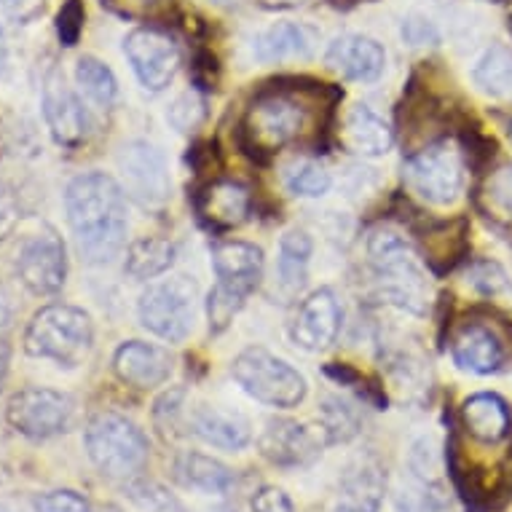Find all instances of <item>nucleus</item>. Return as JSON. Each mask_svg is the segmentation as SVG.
Returning <instances> with one entry per match:
<instances>
[{
    "label": "nucleus",
    "mask_w": 512,
    "mask_h": 512,
    "mask_svg": "<svg viewBox=\"0 0 512 512\" xmlns=\"http://www.w3.org/2000/svg\"><path fill=\"white\" fill-rule=\"evenodd\" d=\"M387 491V475L376 459H357L344 472L333 512H378Z\"/></svg>",
    "instance_id": "nucleus-19"
},
{
    "label": "nucleus",
    "mask_w": 512,
    "mask_h": 512,
    "mask_svg": "<svg viewBox=\"0 0 512 512\" xmlns=\"http://www.w3.org/2000/svg\"><path fill=\"white\" fill-rule=\"evenodd\" d=\"M319 419H322L319 429L325 435V443H349L360 432V416L341 397H325L319 408Z\"/></svg>",
    "instance_id": "nucleus-31"
},
{
    "label": "nucleus",
    "mask_w": 512,
    "mask_h": 512,
    "mask_svg": "<svg viewBox=\"0 0 512 512\" xmlns=\"http://www.w3.org/2000/svg\"><path fill=\"white\" fill-rule=\"evenodd\" d=\"M6 62H9V49H6V35H3V30H0V78H3Z\"/></svg>",
    "instance_id": "nucleus-43"
},
{
    "label": "nucleus",
    "mask_w": 512,
    "mask_h": 512,
    "mask_svg": "<svg viewBox=\"0 0 512 512\" xmlns=\"http://www.w3.org/2000/svg\"><path fill=\"white\" fill-rule=\"evenodd\" d=\"M472 285L478 287L486 298H512V285L499 263L483 261L470 269Z\"/></svg>",
    "instance_id": "nucleus-35"
},
{
    "label": "nucleus",
    "mask_w": 512,
    "mask_h": 512,
    "mask_svg": "<svg viewBox=\"0 0 512 512\" xmlns=\"http://www.w3.org/2000/svg\"><path fill=\"white\" fill-rule=\"evenodd\" d=\"M6 370H9V354L0 346V387H3V381H6Z\"/></svg>",
    "instance_id": "nucleus-44"
},
{
    "label": "nucleus",
    "mask_w": 512,
    "mask_h": 512,
    "mask_svg": "<svg viewBox=\"0 0 512 512\" xmlns=\"http://www.w3.org/2000/svg\"><path fill=\"white\" fill-rule=\"evenodd\" d=\"M70 231L86 263L102 266L124 250L129 218L124 188L105 172H86L65 191Z\"/></svg>",
    "instance_id": "nucleus-1"
},
{
    "label": "nucleus",
    "mask_w": 512,
    "mask_h": 512,
    "mask_svg": "<svg viewBox=\"0 0 512 512\" xmlns=\"http://www.w3.org/2000/svg\"><path fill=\"white\" fill-rule=\"evenodd\" d=\"M19 3H25V0H0V9H14Z\"/></svg>",
    "instance_id": "nucleus-45"
},
{
    "label": "nucleus",
    "mask_w": 512,
    "mask_h": 512,
    "mask_svg": "<svg viewBox=\"0 0 512 512\" xmlns=\"http://www.w3.org/2000/svg\"><path fill=\"white\" fill-rule=\"evenodd\" d=\"M43 116L54 140L65 148H76L89 135V116L84 105L65 84V76L59 70H51L43 84Z\"/></svg>",
    "instance_id": "nucleus-14"
},
{
    "label": "nucleus",
    "mask_w": 512,
    "mask_h": 512,
    "mask_svg": "<svg viewBox=\"0 0 512 512\" xmlns=\"http://www.w3.org/2000/svg\"><path fill=\"white\" fill-rule=\"evenodd\" d=\"M368 261L378 279L381 295L400 309L424 314L429 285L421 269L419 255L403 236L378 228L368 236Z\"/></svg>",
    "instance_id": "nucleus-2"
},
{
    "label": "nucleus",
    "mask_w": 512,
    "mask_h": 512,
    "mask_svg": "<svg viewBox=\"0 0 512 512\" xmlns=\"http://www.w3.org/2000/svg\"><path fill=\"white\" fill-rule=\"evenodd\" d=\"M118 169L124 177V194L143 210H159L167 204L172 180L164 153L156 145L145 140L126 143L118 156Z\"/></svg>",
    "instance_id": "nucleus-10"
},
{
    "label": "nucleus",
    "mask_w": 512,
    "mask_h": 512,
    "mask_svg": "<svg viewBox=\"0 0 512 512\" xmlns=\"http://www.w3.org/2000/svg\"><path fill=\"white\" fill-rule=\"evenodd\" d=\"M403 177L413 194L429 204H451L464 188V161L454 145L437 143L405 159Z\"/></svg>",
    "instance_id": "nucleus-9"
},
{
    "label": "nucleus",
    "mask_w": 512,
    "mask_h": 512,
    "mask_svg": "<svg viewBox=\"0 0 512 512\" xmlns=\"http://www.w3.org/2000/svg\"><path fill=\"white\" fill-rule=\"evenodd\" d=\"M212 269L218 282L207 298V317L212 333H223L261 282L263 252L247 242H220L212 250Z\"/></svg>",
    "instance_id": "nucleus-3"
},
{
    "label": "nucleus",
    "mask_w": 512,
    "mask_h": 512,
    "mask_svg": "<svg viewBox=\"0 0 512 512\" xmlns=\"http://www.w3.org/2000/svg\"><path fill=\"white\" fill-rule=\"evenodd\" d=\"M250 512H295V510H293V502H290V496H287L282 488L266 486L252 496Z\"/></svg>",
    "instance_id": "nucleus-40"
},
{
    "label": "nucleus",
    "mask_w": 512,
    "mask_h": 512,
    "mask_svg": "<svg viewBox=\"0 0 512 512\" xmlns=\"http://www.w3.org/2000/svg\"><path fill=\"white\" fill-rule=\"evenodd\" d=\"M306 108L290 92L271 89L255 97L242 124L247 148L255 153H274L301 135Z\"/></svg>",
    "instance_id": "nucleus-7"
},
{
    "label": "nucleus",
    "mask_w": 512,
    "mask_h": 512,
    "mask_svg": "<svg viewBox=\"0 0 512 512\" xmlns=\"http://www.w3.org/2000/svg\"><path fill=\"white\" fill-rule=\"evenodd\" d=\"M475 84L491 97H512V51L504 46L491 49L478 59L475 65Z\"/></svg>",
    "instance_id": "nucleus-29"
},
{
    "label": "nucleus",
    "mask_w": 512,
    "mask_h": 512,
    "mask_svg": "<svg viewBox=\"0 0 512 512\" xmlns=\"http://www.w3.org/2000/svg\"><path fill=\"white\" fill-rule=\"evenodd\" d=\"M6 419L19 435L46 440L59 432H68L73 421V400L54 389H22L9 400Z\"/></svg>",
    "instance_id": "nucleus-11"
},
{
    "label": "nucleus",
    "mask_w": 512,
    "mask_h": 512,
    "mask_svg": "<svg viewBox=\"0 0 512 512\" xmlns=\"http://www.w3.org/2000/svg\"><path fill=\"white\" fill-rule=\"evenodd\" d=\"M124 51L129 65L135 70L137 81L148 92H161L172 84L180 68V49L167 33L156 27H137L126 35Z\"/></svg>",
    "instance_id": "nucleus-12"
},
{
    "label": "nucleus",
    "mask_w": 512,
    "mask_h": 512,
    "mask_svg": "<svg viewBox=\"0 0 512 512\" xmlns=\"http://www.w3.org/2000/svg\"><path fill=\"white\" fill-rule=\"evenodd\" d=\"M330 70H336L349 81H360V84H370L384 73L387 65V54L378 46L373 38L365 35H341L330 43L328 54H325Z\"/></svg>",
    "instance_id": "nucleus-17"
},
{
    "label": "nucleus",
    "mask_w": 512,
    "mask_h": 512,
    "mask_svg": "<svg viewBox=\"0 0 512 512\" xmlns=\"http://www.w3.org/2000/svg\"><path fill=\"white\" fill-rule=\"evenodd\" d=\"M397 512H456L443 488L416 475V483L400 491Z\"/></svg>",
    "instance_id": "nucleus-32"
},
{
    "label": "nucleus",
    "mask_w": 512,
    "mask_h": 512,
    "mask_svg": "<svg viewBox=\"0 0 512 512\" xmlns=\"http://www.w3.org/2000/svg\"><path fill=\"white\" fill-rule=\"evenodd\" d=\"M175 478L180 480L183 486L204 491V494H226L236 480L234 472L228 470L226 464L218 462V459H212V456L196 454V451H188V454L177 456Z\"/></svg>",
    "instance_id": "nucleus-26"
},
{
    "label": "nucleus",
    "mask_w": 512,
    "mask_h": 512,
    "mask_svg": "<svg viewBox=\"0 0 512 512\" xmlns=\"http://www.w3.org/2000/svg\"><path fill=\"white\" fill-rule=\"evenodd\" d=\"M483 207H486L488 218L499 220L512 226V167H499L494 175L488 177L483 185Z\"/></svg>",
    "instance_id": "nucleus-33"
},
{
    "label": "nucleus",
    "mask_w": 512,
    "mask_h": 512,
    "mask_svg": "<svg viewBox=\"0 0 512 512\" xmlns=\"http://www.w3.org/2000/svg\"><path fill=\"white\" fill-rule=\"evenodd\" d=\"M403 38L408 46H435L440 41L435 25L429 19L421 17H408L403 22Z\"/></svg>",
    "instance_id": "nucleus-41"
},
{
    "label": "nucleus",
    "mask_w": 512,
    "mask_h": 512,
    "mask_svg": "<svg viewBox=\"0 0 512 512\" xmlns=\"http://www.w3.org/2000/svg\"><path fill=\"white\" fill-rule=\"evenodd\" d=\"M191 432L207 445H215L223 451H242L252 437L250 424L244 416L210 408V405L196 408L194 416H191Z\"/></svg>",
    "instance_id": "nucleus-24"
},
{
    "label": "nucleus",
    "mask_w": 512,
    "mask_h": 512,
    "mask_svg": "<svg viewBox=\"0 0 512 512\" xmlns=\"http://www.w3.org/2000/svg\"><path fill=\"white\" fill-rule=\"evenodd\" d=\"M116 376L135 389H156L172 373V357L167 349L143 341H129L116 349L113 357Z\"/></svg>",
    "instance_id": "nucleus-18"
},
{
    "label": "nucleus",
    "mask_w": 512,
    "mask_h": 512,
    "mask_svg": "<svg viewBox=\"0 0 512 512\" xmlns=\"http://www.w3.org/2000/svg\"><path fill=\"white\" fill-rule=\"evenodd\" d=\"M175 255L177 247L169 239H159V236L137 239L126 252V274L135 279L161 277L175 263Z\"/></svg>",
    "instance_id": "nucleus-27"
},
{
    "label": "nucleus",
    "mask_w": 512,
    "mask_h": 512,
    "mask_svg": "<svg viewBox=\"0 0 512 512\" xmlns=\"http://www.w3.org/2000/svg\"><path fill=\"white\" fill-rule=\"evenodd\" d=\"M451 354H454V362L462 370H470V373H494V370L502 368L504 362V346L502 341L491 333L483 325H467V328L454 338L451 344Z\"/></svg>",
    "instance_id": "nucleus-25"
},
{
    "label": "nucleus",
    "mask_w": 512,
    "mask_h": 512,
    "mask_svg": "<svg viewBox=\"0 0 512 512\" xmlns=\"http://www.w3.org/2000/svg\"><path fill=\"white\" fill-rule=\"evenodd\" d=\"M143 328L169 344H180L191 336L196 319V285L188 277L164 279L151 285L137 306Z\"/></svg>",
    "instance_id": "nucleus-8"
},
{
    "label": "nucleus",
    "mask_w": 512,
    "mask_h": 512,
    "mask_svg": "<svg viewBox=\"0 0 512 512\" xmlns=\"http://www.w3.org/2000/svg\"><path fill=\"white\" fill-rule=\"evenodd\" d=\"M84 3L81 0H65L62 9L57 11V35L62 46H76L81 33H84Z\"/></svg>",
    "instance_id": "nucleus-36"
},
{
    "label": "nucleus",
    "mask_w": 512,
    "mask_h": 512,
    "mask_svg": "<svg viewBox=\"0 0 512 512\" xmlns=\"http://www.w3.org/2000/svg\"><path fill=\"white\" fill-rule=\"evenodd\" d=\"M132 499H135L140 507H145L148 512H180V504L172 499V496L159 486H151V483H140V486H132Z\"/></svg>",
    "instance_id": "nucleus-39"
},
{
    "label": "nucleus",
    "mask_w": 512,
    "mask_h": 512,
    "mask_svg": "<svg viewBox=\"0 0 512 512\" xmlns=\"http://www.w3.org/2000/svg\"><path fill=\"white\" fill-rule=\"evenodd\" d=\"M338 330H341V303L333 290L322 287L303 301L293 319L290 336L306 352H322L336 341Z\"/></svg>",
    "instance_id": "nucleus-15"
},
{
    "label": "nucleus",
    "mask_w": 512,
    "mask_h": 512,
    "mask_svg": "<svg viewBox=\"0 0 512 512\" xmlns=\"http://www.w3.org/2000/svg\"><path fill=\"white\" fill-rule=\"evenodd\" d=\"M17 274L30 293H59L65 285V277H68V258H65L62 239L54 231L30 236L19 250Z\"/></svg>",
    "instance_id": "nucleus-13"
},
{
    "label": "nucleus",
    "mask_w": 512,
    "mask_h": 512,
    "mask_svg": "<svg viewBox=\"0 0 512 512\" xmlns=\"http://www.w3.org/2000/svg\"><path fill=\"white\" fill-rule=\"evenodd\" d=\"M86 454L110 480H132L148 464V440L135 421L100 413L86 427Z\"/></svg>",
    "instance_id": "nucleus-5"
},
{
    "label": "nucleus",
    "mask_w": 512,
    "mask_h": 512,
    "mask_svg": "<svg viewBox=\"0 0 512 512\" xmlns=\"http://www.w3.org/2000/svg\"><path fill=\"white\" fill-rule=\"evenodd\" d=\"M76 81L78 86H81V92H84L92 102H97L100 108H110V105L116 102V76H113V70H110L105 62H100V59H78Z\"/></svg>",
    "instance_id": "nucleus-30"
},
{
    "label": "nucleus",
    "mask_w": 512,
    "mask_h": 512,
    "mask_svg": "<svg viewBox=\"0 0 512 512\" xmlns=\"http://www.w3.org/2000/svg\"><path fill=\"white\" fill-rule=\"evenodd\" d=\"M196 212L215 231L236 228L250 215V194L234 180H212L196 196Z\"/></svg>",
    "instance_id": "nucleus-20"
},
{
    "label": "nucleus",
    "mask_w": 512,
    "mask_h": 512,
    "mask_svg": "<svg viewBox=\"0 0 512 512\" xmlns=\"http://www.w3.org/2000/svg\"><path fill=\"white\" fill-rule=\"evenodd\" d=\"M92 317L84 309L54 303L33 317L25 333V352L38 360H54L65 368H76L92 352Z\"/></svg>",
    "instance_id": "nucleus-4"
},
{
    "label": "nucleus",
    "mask_w": 512,
    "mask_h": 512,
    "mask_svg": "<svg viewBox=\"0 0 512 512\" xmlns=\"http://www.w3.org/2000/svg\"><path fill=\"white\" fill-rule=\"evenodd\" d=\"M317 41L319 35L314 27L298 25V22H279L255 38L252 51H255V59H261V62H282V59L309 57Z\"/></svg>",
    "instance_id": "nucleus-23"
},
{
    "label": "nucleus",
    "mask_w": 512,
    "mask_h": 512,
    "mask_svg": "<svg viewBox=\"0 0 512 512\" xmlns=\"http://www.w3.org/2000/svg\"><path fill=\"white\" fill-rule=\"evenodd\" d=\"M169 124L175 126L177 132H194L196 126L202 124L204 118V102L199 100V94L188 92L183 97H177L175 105L167 113Z\"/></svg>",
    "instance_id": "nucleus-37"
},
{
    "label": "nucleus",
    "mask_w": 512,
    "mask_h": 512,
    "mask_svg": "<svg viewBox=\"0 0 512 512\" xmlns=\"http://www.w3.org/2000/svg\"><path fill=\"white\" fill-rule=\"evenodd\" d=\"M462 424L467 435H472L480 443L494 445L502 443L504 437L510 435L512 416L502 397L483 392V395H472L470 400H464Z\"/></svg>",
    "instance_id": "nucleus-22"
},
{
    "label": "nucleus",
    "mask_w": 512,
    "mask_h": 512,
    "mask_svg": "<svg viewBox=\"0 0 512 512\" xmlns=\"http://www.w3.org/2000/svg\"><path fill=\"white\" fill-rule=\"evenodd\" d=\"M19 223V202L9 185L0 183V242H6Z\"/></svg>",
    "instance_id": "nucleus-42"
},
{
    "label": "nucleus",
    "mask_w": 512,
    "mask_h": 512,
    "mask_svg": "<svg viewBox=\"0 0 512 512\" xmlns=\"http://www.w3.org/2000/svg\"><path fill=\"white\" fill-rule=\"evenodd\" d=\"M35 512H92V507L76 491H49L35 499Z\"/></svg>",
    "instance_id": "nucleus-38"
},
{
    "label": "nucleus",
    "mask_w": 512,
    "mask_h": 512,
    "mask_svg": "<svg viewBox=\"0 0 512 512\" xmlns=\"http://www.w3.org/2000/svg\"><path fill=\"white\" fill-rule=\"evenodd\" d=\"M333 185V177L317 161H301L287 172V188L290 194L303 196V199H319L325 196Z\"/></svg>",
    "instance_id": "nucleus-34"
},
{
    "label": "nucleus",
    "mask_w": 512,
    "mask_h": 512,
    "mask_svg": "<svg viewBox=\"0 0 512 512\" xmlns=\"http://www.w3.org/2000/svg\"><path fill=\"white\" fill-rule=\"evenodd\" d=\"M231 373L247 395L271 408H295L306 397V378L261 346L244 349L231 365Z\"/></svg>",
    "instance_id": "nucleus-6"
},
{
    "label": "nucleus",
    "mask_w": 512,
    "mask_h": 512,
    "mask_svg": "<svg viewBox=\"0 0 512 512\" xmlns=\"http://www.w3.org/2000/svg\"><path fill=\"white\" fill-rule=\"evenodd\" d=\"M322 440L306 424L271 419L261 435V454L277 467H303L319 454Z\"/></svg>",
    "instance_id": "nucleus-16"
},
{
    "label": "nucleus",
    "mask_w": 512,
    "mask_h": 512,
    "mask_svg": "<svg viewBox=\"0 0 512 512\" xmlns=\"http://www.w3.org/2000/svg\"><path fill=\"white\" fill-rule=\"evenodd\" d=\"M341 143H344L346 151L373 159V156H384L392 148L395 135L376 110H370L368 105H354L344 118Z\"/></svg>",
    "instance_id": "nucleus-21"
},
{
    "label": "nucleus",
    "mask_w": 512,
    "mask_h": 512,
    "mask_svg": "<svg viewBox=\"0 0 512 512\" xmlns=\"http://www.w3.org/2000/svg\"><path fill=\"white\" fill-rule=\"evenodd\" d=\"M510 140H512V129H510Z\"/></svg>",
    "instance_id": "nucleus-46"
},
{
    "label": "nucleus",
    "mask_w": 512,
    "mask_h": 512,
    "mask_svg": "<svg viewBox=\"0 0 512 512\" xmlns=\"http://www.w3.org/2000/svg\"><path fill=\"white\" fill-rule=\"evenodd\" d=\"M311 236L306 231H287L279 242V258H277V271L282 287H287L290 293L301 290L303 282H306V274H309V261H311Z\"/></svg>",
    "instance_id": "nucleus-28"
}]
</instances>
